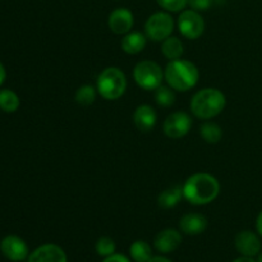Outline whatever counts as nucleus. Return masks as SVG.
<instances>
[{"label":"nucleus","instance_id":"423d86ee","mask_svg":"<svg viewBox=\"0 0 262 262\" xmlns=\"http://www.w3.org/2000/svg\"><path fill=\"white\" fill-rule=\"evenodd\" d=\"M174 31V19L169 12H156L148 17L145 25V35L155 42H163Z\"/></svg>","mask_w":262,"mask_h":262},{"label":"nucleus","instance_id":"6e6552de","mask_svg":"<svg viewBox=\"0 0 262 262\" xmlns=\"http://www.w3.org/2000/svg\"><path fill=\"white\" fill-rule=\"evenodd\" d=\"M192 127V118L186 112H174L165 119L163 125L164 133L169 138L178 140L188 135Z\"/></svg>","mask_w":262,"mask_h":262},{"label":"nucleus","instance_id":"2eb2a0df","mask_svg":"<svg viewBox=\"0 0 262 262\" xmlns=\"http://www.w3.org/2000/svg\"><path fill=\"white\" fill-rule=\"evenodd\" d=\"M207 228V219L202 214L189 212L179 220V230L187 235H199Z\"/></svg>","mask_w":262,"mask_h":262},{"label":"nucleus","instance_id":"c85d7f7f","mask_svg":"<svg viewBox=\"0 0 262 262\" xmlns=\"http://www.w3.org/2000/svg\"><path fill=\"white\" fill-rule=\"evenodd\" d=\"M148 262H173V261H170L166 257H163V256H152Z\"/></svg>","mask_w":262,"mask_h":262},{"label":"nucleus","instance_id":"1a4fd4ad","mask_svg":"<svg viewBox=\"0 0 262 262\" xmlns=\"http://www.w3.org/2000/svg\"><path fill=\"white\" fill-rule=\"evenodd\" d=\"M234 246L238 252L246 257H256L262 248L260 237L252 230H242L238 233L234 238Z\"/></svg>","mask_w":262,"mask_h":262},{"label":"nucleus","instance_id":"aec40b11","mask_svg":"<svg viewBox=\"0 0 262 262\" xmlns=\"http://www.w3.org/2000/svg\"><path fill=\"white\" fill-rule=\"evenodd\" d=\"M200 136L207 143H217L223 137V130L214 122H205L200 127Z\"/></svg>","mask_w":262,"mask_h":262},{"label":"nucleus","instance_id":"9d476101","mask_svg":"<svg viewBox=\"0 0 262 262\" xmlns=\"http://www.w3.org/2000/svg\"><path fill=\"white\" fill-rule=\"evenodd\" d=\"M0 251L8 260L20 262L28 257V247L22 238L17 235H8L0 243Z\"/></svg>","mask_w":262,"mask_h":262},{"label":"nucleus","instance_id":"0eeeda50","mask_svg":"<svg viewBox=\"0 0 262 262\" xmlns=\"http://www.w3.org/2000/svg\"><path fill=\"white\" fill-rule=\"evenodd\" d=\"M178 30L183 37L188 40H197L205 31L204 18L193 9L182 10L178 17Z\"/></svg>","mask_w":262,"mask_h":262},{"label":"nucleus","instance_id":"a211bd4d","mask_svg":"<svg viewBox=\"0 0 262 262\" xmlns=\"http://www.w3.org/2000/svg\"><path fill=\"white\" fill-rule=\"evenodd\" d=\"M161 53L168 60H177L183 55L184 45L178 37L170 36L161 42Z\"/></svg>","mask_w":262,"mask_h":262},{"label":"nucleus","instance_id":"b1692460","mask_svg":"<svg viewBox=\"0 0 262 262\" xmlns=\"http://www.w3.org/2000/svg\"><path fill=\"white\" fill-rule=\"evenodd\" d=\"M115 242L109 237H101L97 239L96 246H95V250H96L97 255L101 256V257H107V256H112L113 253H115Z\"/></svg>","mask_w":262,"mask_h":262},{"label":"nucleus","instance_id":"4468645a","mask_svg":"<svg viewBox=\"0 0 262 262\" xmlns=\"http://www.w3.org/2000/svg\"><path fill=\"white\" fill-rule=\"evenodd\" d=\"M156 120H158V115L150 105H140L133 113V123H135L136 128L143 133L152 130L156 124Z\"/></svg>","mask_w":262,"mask_h":262},{"label":"nucleus","instance_id":"f8f14e48","mask_svg":"<svg viewBox=\"0 0 262 262\" xmlns=\"http://www.w3.org/2000/svg\"><path fill=\"white\" fill-rule=\"evenodd\" d=\"M28 262H68V258L60 246L45 243L30 253Z\"/></svg>","mask_w":262,"mask_h":262},{"label":"nucleus","instance_id":"dca6fc26","mask_svg":"<svg viewBox=\"0 0 262 262\" xmlns=\"http://www.w3.org/2000/svg\"><path fill=\"white\" fill-rule=\"evenodd\" d=\"M146 43H147V37L145 33L135 31V32H128L127 35H124L120 46L124 53L129 54V55H136L145 49Z\"/></svg>","mask_w":262,"mask_h":262},{"label":"nucleus","instance_id":"ddd939ff","mask_svg":"<svg viewBox=\"0 0 262 262\" xmlns=\"http://www.w3.org/2000/svg\"><path fill=\"white\" fill-rule=\"evenodd\" d=\"M182 245V234L179 230L164 229L156 234L154 239V247L160 253H171Z\"/></svg>","mask_w":262,"mask_h":262},{"label":"nucleus","instance_id":"bb28decb","mask_svg":"<svg viewBox=\"0 0 262 262\" xmlns=\"http://www.w3.org/2000/svg\"><path fill=\"white\" fill-rule=\"evenodd\" d=\"M102 262H130V260L127 257V256L120 255V253H113L112 256L105 257Z\"/></svg>","mask_w":262,"mask_h":262},{"label":"nucleus","instance_id":"f03ea898","mask_svg":"<svg viewBox=\"0 0 262 262\" xmlns=\"http://www.w3.org/2000/svg\"><path fill=\"white\" fill-rule=\"evenodd\" d=\"M199 69L192 61L184 59L169 61L164 69V79L174 91L186 92L193 89L199 82Z\"/></svg>","mask_w":262,"mask_h":262},{"label":"nucleus","instance_id":"f257e3e1","mask_svg":"<svg viewBox=\"0 0 262 262\" xmlns=\"http://www.w3.org/2000/svg\"><path fill=\"white\" fill-rule=\"evenodd\" d=\"M220 192L219 181L207 173L189 177L183 186V197L192 205L201 206L214 201Z\"/></svg>","mask_w":262,"mask_h":262},{"label":"nucleus","instance_id":"2f4dec72","mask_svg":"<svg viewBox=\"0 0 262 262\" xmlns=\"http://www.w3.org/2000/svg\"><path fill=\"white\" fill-rule=\"evenodd\" d=\"M256 261H257V262H262V251L257 255V260H256Z\"/></svg>","mask_w":262,"mask_h":262},{"label":"nucleus","instance_id":"20e7f679","mask_svg":"<svg viewBox=\"0 0 262 262\" xmlns=\"http://www.w3.org/2000/svg\"><path fill=\"white\" fill-rule=\"evenodd\" d=\"M127 90V77L117 67L105 68L97 77V92L105 100H118Z\"/></svg>","mask_w":262,"mask_h":262},{"label":"nucleus","instance_id":"9b49d317","mask_svg":"<svg viewBox=\"0 0 262 262\" xmlns=\"http://www.w3.org/2000/svg\"><path fill=\"white\" fill-rule=\"evenodd\" d=\"M133 23H135L133 13L127 8H118L113 10L107 18V26L115 35H127L132 30Z\"/></svg>","mask_w":262,"mask_h":262},{"label":"nucleus","instance_id":"412c9836","mask_svg":"<svg viewBox=\"0 0 262 262\" xmlns=\"http://www.w3.org/2000/svg\"><path fill=\"white\" fill-rule=\"evenodd\" d=\"M18 95L12 90H0V109L5 113H14L19 107Z\"/></svg>","mask_w":262,"mask_h":262},{"label":"nucleus","instance_id":"7c9ffc66","mask_svg":"<svg viewBox=\"0 0 262 262\" xmlns=\"http://www.w3.org/2000/svg\"><path fill=\"white\" fill-rule=\"evenodd\" d=\"M233 262H257V261H256L253 257H246V256H242V257L237 258V260H234Z\"/></svg>","mask_w":262,"mask_h":262},{"label":"nucleus","instance_id":"393cba45","mask_svg":"<svg viewBox=\"0 0 262 262\" xmlns=\"http://www.w3.org/2000/svg\"><path fill=\"white\" fill-rule=\"evenodd\" d=\"M156 3L169 13L182 12L188 5V0H156Z\"/></svg>","mask_w":262,"mask_h":262},{"label":"nucleus","instance_id":"4be33fe9","mask_svg":"<svg viewBox=\"0 0 262 262\" xmlns=\"http://www.w3.org/2000/svg\"><path fill=\"white\" fill-rule=\"evenodd\" d=\"M155 101L161 107H170L176 102V92L170 86H164L155 90Z\"/></svg>","mask_w":262,"mask_h":262},{"label":"nucleus","instance_id":"f3484780","mask_svg":"<svg viewBox=\"0 0 262 262\" xmlns=\"http://www.w3.org/2000/svg\"><path fill=\"white\" fill-rule=\"evenodd\" d=\"M183 199V187L174 186L161 192L158 197V205L164 210L176 207Z\"/></svg>","mask_w":262,"mask_h":262},{"label":"nucleus","instance_id":"39448f33","mask_svg":"<svg viewBox=\"0 0 262 262\" xmlns=\"http://www.w3.org/2000/svg\"><path fill=\"white\" fill-rule=\"evenodd\" d=\"M133 78L138 87L146 91H152L163 84L164 71L156 61L142 60L136 64Z\"/></svg>","mask_w":262,"mask_h":262},{"label":"nucleus","instance_id":"5701e85b","mask_svg":"<svg viewBox=\"0 0 262 262\" xmlns=\"http://www.w3.org/2000/svg\"><path fill=\"white\" fill-rule=\"evenodd\" d=\"M74 100L78 105L82 106H90L96 100V90L91 84H83L79 87L74 95Z\"/></svg>","mask_w":262,"mask_h":262},{"label":"nucleus","instance_id":"7ed1b4c3","mask_svg":"<svg viewBox=\"0 0 262 262\" xmlns=\"http://www.w3.org/2000/svg\"><path fill=\"white\" fill-rule=\"evenodd\" d=\"M225 105H227L225 95L220 90L207 87L200 90L192 96L189 107L192 114L196 118L209 120L219 115L224 110Z\"/></svg>","mask_w":262,"mask_h":262},{"label":"nucleus","instance_id":"c756f323","mask_svg":"<svg viewBox=\"0 0 262 262\" xmlns=\"http://www.w3.org/2000/svg\"><path fill=\"white\" fill-rule=\"evenodd\" d=\"M5 77H7V72H5L4 66H3V64L0 63V86H2V84L4 83Z\"/></svg>","mask_w":262,"mask_h":262},{"label":"nucleus","instance_id":"cd10ccee","mask_svg":"<svg viewBox=\"0 0 262 262\" xmlns=\"http://www.w3.org/2000/svg\"><path fill=\"white\" fill-rule=\"evenodd\" d=\"M256 229H257L258 235L262 237V210H261L260 214H258L257 220H256Z\"/></svg>","mask_w":262,"mask_h":262},{"label":"nucleus","instance_id":"6ab92c4d","mask_svg":"<svg viewBox=\"0 0 262 262\" xmlns=\"http://www.w3.org/2000/svg\"><path fill=\"white\" fill-rule=\"evenodd\" d=\"M129 255L135 262H148L152 257V248L146 241H136L130 245Z\"/></svg>","mask_w":262,"mask_h":262},{"label":"nucleus","instance_id":"a878e982","mask_svg":"<svg viewBox=\"0 0 262 262\" xmlns=\"http://www.w3.org/2000/svg\"><path fill=\"white\" fill-rule=\"evenodd\" d=\"M188 5L196 12H204L211 7L212 0H188Z\"/></svg>","mask_w":262,"mask_h":262}]
</instances>
